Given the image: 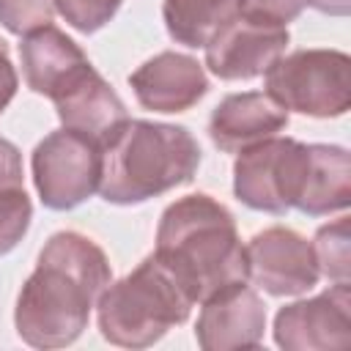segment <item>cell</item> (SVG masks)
Returning <instances> with one entry per match:
<instances>
[{"label":"cell","instance_id":"obj_1","mask_svg":"<svg viewBox=\"0 0 351 351\" xmlns=\"http://www.w3.org/2000/svg\"><path fill=\"white\" fill-rule=\"evenodd\" d=\"M110 282V261L93 239L77 230L52 233L19 288L16 335L33 348L71 346L88 329L90 310Z\"/></svg>","mask_w":351,"mask_h":351},{"label":"cell","instance_id":"obj_2","mask_svg":"<svg viewBox=\"0 0 351 351\" xmlns=\"http://www.w3.org/2000/svg\"><path fill=\"white\" fill-rule=\"evenodd\" d=\"M151 255L195 304L228 285L247 282V250L236 217L206 192L184 195L162 211Z\"/></svg>","mask_w":351,"mask_h":351},{"label":"cell","instance_id":"obj_3","mask_svg":"<svg viewBox=\"0 0 351 351\" xmlns=\"http://www.w3.org/2000/svg\"><path fill=\"white\" fill-rule=\"evenodd\" d=\"M99 195L112 206H137L195 178L200 145L186 126L126 118L101 145Z\"/></svg>","mask_w":351,"mask_h":351},{"label":"cell","instance_id":"obj_4","mask_svg":"<svg viewBox=\"0 0 351 351\" xmlns=\"http://www.w3.org/2000/svg\"><path fill=\"white\" fill-rule=\"evenodd\" d=\"M195 302L178 280L148 255L134 271L110 282L96 302V324L107 343L148 348L173 326L184 324Z\"/></svg>","mask_w":351,"mask_h":351},{"label":"cell","instance_id":"obj_5","mask_svg":"<svg viewBox=\"0 0 351 351\" xmlns=\"http://www.w3.org/2000/svg\"><path fill=\"white\" fill-rule=\"evenodd\" d=\"M263 85L288 112L340 118L351 107V58L343 49H296L266 69Z\"/></svg>","mask_w":351,"mask_h":351},{"label":"cell","instance_id":"obj_6","mask_svg":"<svg viewBox=\"0 0 351 351\" xmlns=\"http://www.w3.org/2000/svg\"><path fill=\"white\" fill-rule=\"evenodd\" d=\"M310 173V143L293 137H269L233 162V195L252 211L285 214L299 206Z\"/></svg>","mask_w":351,"mask_h":351},{"label":"cell","instance_id":"obj_7","mask_svg":"<svg viewBox=\"0 0 351 351\" xmlns=\"http://www.w3.org/2000/svg\"><path fill=\"white\" fill-rule=\"evenodd\" d=\"M101 143L71 132H49L30 156L33 186L38 200L49 211H71L99 192L101 184Z\"/></svg>","mask_w":351,"mask_h":351},{"label":"cell","instance_id":"obj_8","mask_svg":"<svg viewBox=\"0 0 351 351\" xmlns=\"http://www.w3.org/2000/svg\"><path fill=\"white\" fill-rule=\"evenodd\" d=\"M291 41V33L285 25H274L250 14L233 16L228 25H222L208 44L206 52V69L225 82H241L263 77L266 69L285 55Z\"/></svg>","mask_w":351,"mask_h":351},{"label":"cell","instance_id":"obj_9","mask_svg":"<svg viewBox=\"0 0 351 351\" xmlns=\"http://www.w3.org/2000/svg\"><path fill=\"white\" fill-rule=\"evenodd\" d=\"M247 282L269 296H302L321 280L313 244L293 228H263L247 244Z\"/></svg>","mask_w":351,"mask_h":351},{"label":"cell","instance_id":"obj_10","mask_svg":"<svg viewBox=\"0 0 351 351\" xmlns=\"http://www.w3.org/2000/svg\"><path fill=\"white\" fill-rule=\"evenodd\" d=\"M274 343L285 351H340L351 343V285L335 282L274 315Z\"/></svg>","mask_w":351,"mask_h":351},{"label":"cell","instance_id":"obj_11","mask_svg":"<svg viewBox=\"0 0 351 351\" xmlns=\"http://www.w3.org/2000/svg\"><path fill=\"white\" fill-rule=\"evenodd\" d=\"M266 332V304L250 282L228 285L200 302L195 340L203 351L258 348Z\"/></svg>","mask_w":351,"mask_h":351},{"label":"cell","instance_id":"obj_12","mask_svg":"<svg viewBox=\"0 0 351 351\" xmlns=\"http://www.w3.org/2000/svg\"><path fill=\"white\" fill-rule=\"evenodd\" d=\"M140 107L151 112H186L208 93V77L197 58L165 49L129 74Z\"/></svg>","mask_w":351,"mask_h":351},{"label":"cell","instance_id":"obj_13","mask_svg":"<svg viewBox=\"0 0 351 351\" xmlns=\"http://www.w3.org/2000/svg\"><path fill=\"white\" fill-rule=\"evenodd\" d=\"M288 126V110L266 90H244L225 96L208 118V137L225 154H239L269 140Z\"/></svg>","mask_w":351,"mask_h":351},{"label":"cell","instance_id":"obj_14","mask_svg":"<svg viewBox=\"0 0 351 351\" xmlns=\"http://www.w3.org/2000/svg\"><path fill=\"white\" fill-rule=\"evenodd\" d=\"M19 60L27 88L47 99H55L85 69H90V60L82 47L52 22L22 36Z\"/></svg>","mask_w":351,"mask_h":351},{"label":"cell","instance_id":"obj_15","mask_svg":"<svg viewBox=\"0 0 351 351\" xmlns=\"http://www.w3.org/2000/svg\"><path fill=\"white\" fill-rule=\"evenodd\" d=\"M52 104H55V112L63 129L80 132L101 145L129 118L123 99L93 66L85 69L71 85H66L52 99Z\"/></svg>","mask_w":351,"mask_h":351},{"label":"cell","instance_id":"obj_16","mask_svg":"<svg viewBox=\"0 0 351 351\" xmlns=\"http://www.w3.org/2000/svg\"><path fill=\"white\" fill-rule=\"evenodd\" d=\"M351 206V156L343 145L310 143V173L299 200L307 217L343 214Z\"/></svg>","mask_w":351,"mask_h":351},{"label":"cell","instance_id":"obj_17","mask_svg":"<svg viewBox=\"0 0 351 351\" xmlns=\"http://www.w3.org/2000/svg\"><path fill=\"white\" fill-rule=\"evenodd\" d=\"M241 8L244 0H165L162 19L176 44L203 49L222 25L241 14Z\"/></svg>","mask_w":351,"mask_h":351},{"label":"cell","instance_id":"obj_18","mask_svg":"<svg viewBox=\"0 0 351 351\" xmlns=\"http://www.w3.org/2000/svg\"><path fill=\"white\" fill-rule=\"evenodd\" d=\"M351 222L343 211L337 219L321 225L313 236V252L321 277L332 282H348L351 280Z\"/></svg>","mask_w":351,"mask_h":351},{"label":"cell","instance_id":"obj_19","mask_svg":"<svg viewBox=\"0 0 351 351\" xmlns=\"http://www.w3.org/2000/svg\"><path fill=\"white\" fill-rule=\"evenodd\" d=\"M33 219V203L25 186L0 189V255H8L27 233Z\"/></svg>","mask_w":351,"mask_h":351},{"label":"cell","instance_id":"obj_20","mask_svg":"<svg viewBox=\"0 0 351 351\" xmlns=\"http://www.w3.org/2000/svg\"><path fill=\"white\" fill-rule=\"evenodd\" d=\"M123 0H55V11L74 30L90 36L101 30L121 8Z\"/></svg>","mask_w":351,"mask_h":351},{"label":"cell","instance_id":"obj_21","mask_svg":"<svg viewBox=\"0 0 351 351\" xmlns=\"http://www.w3.org/2000/svg\"><path fill=\"white\" fill-rule=\"evenodd\" d=\"M52 16L55 0H0V25L14 36L44 27L52 22Z\"/></svg>","mask_w":351,"mask_h":351},{"label":"cell","instance_id":"obj_22","mask_svg":"<svg viewBox=\"0 0 351 351\" xmlns=\"http://www.w3.org/2000/svg\"><path fill=\"white\" fill-rule=\"evenodd\" d=\"M304 8H307V0H244L241 14L288 27V22H293Z\"/></svg>","mask_w":351,"mask_h":351},{"label":"cell","instance_id":"obj_23","mask_svg":"<svg viewBox=\"0 0 351 351\" xmlns=\"http://www.w3.org/2000/svg\"><path fill=\"white\" fill-rule=\"evenodd\" d=\"M8 186H25L22 154L11 140L0 137V189H8Z\"/></svg>","mask_w":351,"mask_h":351},{"label":"cell","instance_id":"obj_24","mask_svg":"<svg viewBox=\"0 0 351 351\" xmlns=\"http://www.w3.org/2000/svg\"><path fill=\"white\" fill-rule=\"evenodd\" d=\"M16 88H19V74H16L14 63H11L8 44H5V38L0 36V115H3V110L14 101Z\"/></svg>","mask_w":351,"mask_h":351},{"label":"cell","instance_id":"obj_25","mask_svg":"<svg viewBox=\"0 0 351 351\" xmlns=\"http://www.w3.org/2000/svg\"><path fill=\"white\" fill-rule=\"evenodd\" d=\"M310 8L329 14V16H348L351 14V0H307Z\"/></svg>","mask_w":351,"mask_h":351}]
</instances>
